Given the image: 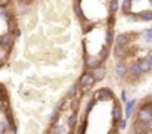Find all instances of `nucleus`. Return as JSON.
Instances as JSON below:
<instances>
[{
  "label": "nucleus",
  "mask_w": 152,
  "mask_h": 134,
  "mask_svg": "<svg viewBox=\"0 0 152 134\" xmlns=\"http://www.w3.org/2000/svg\"><path fill=\"white\" fill-rule=\"evenodd\" d=\"M83 63H84L86 71H92V69L98 68L99 65H102L103 62L99 59V56L87 53V50H86V47H84V52H83Z\"/></svg>",
  "instance_id": "obj_1"
},
{
  "label": "nucleus",
  "mask_w": 152,
  "mask_h": 134,
  "mask_svg": "<svg viewBox=\"0 0 152 134\" xmlns=\"http://www.w3.org/2000/svg\"><path fill=\"white\" fill-rule=\"evenodd\" d=\"M136 119L142 121V122H148L149 119H152V103H142L136 112Z\"/></svg>",
  "instance_id": "obj_2"
},
{
  "label": "nucleus",
  "mask_w": 152,
  "mask_h": 134,
  "mask_svg": "<svg viewBox=\"0 0 152 134\" xmlns=\"http://www.w3.org/2000/svg\"><path fill=\"white\" fill-rule=\"evenodd\" d=\"M77 83L80 84V87H81L83 90L92 89V87L96 84V81H95V78H93V75H92V72H90V71L83 72V74L80 75V78H78V81H77Z\"/></svg>",
  "instance_id": "obj_3"
},
{
  "label": "nucleus",
  "mask_w": 152,
  "mask_h": 134,
  "mask_svg": "<svg viewBox=\"0 0 152 134\" xmlns=\"http://www.w3.org/2000/svg\"><path fill=\"white\" fill-rule=\"evenodd\" d=\"M114 72H115V75H117L120 80H124V78H127V75H129V65H127L124 60H118V62L115 63V66H114Z\"/></svg>",
  "instance_id": "obj_4"
},
{
  "label": "nucleus",
  "mask_w": 152,
  "mask_h": 134,
  "mask_svg": "<svg viewBox=\"0 0 152 134\" xmlns=\"http://www.w3.org/2000/svg\"><path fill=\"white\" fill-rule=\"evenodd\" d=\"M112 53H114V58H115L117 60H124V59L129 56V46L114 44V47H112Z\"/></svg>",
  "instance_id": "obj_5"
},
{
  "label": "nucleus",
  "mask_w": 152,
  "mask_h": 134,
  "mask_svg": "<svg viewBox=\"0 0 152 134\" xmlns=\"http://www.w3.org/2000/svg\"><path fill=\"white\" fill-rule=\"evenodd\" d=\"M93 99L95 100H114V93L109 89L103 87L93 93Z\"/></svg>",
  "instance_id": "obj_6"
},
{
  "label": "nucleus",
  "mask_w": 152,
  "mask_h": 134,
  "mask_svg": "<svg viewBox=\"0 0 152 134\" xmlns=\"http://www.w3.org/2000/svg\"><path fill=\"white\" fill-rule=\"evenodd\" d=\"M123 118V106L118 100H114V108H112V122L114 125H118V121Z\"/></svg>",
  "instance_id": "obj_7"
},
{
  "label": "nucleus",
  "mask_w": 152,
  "mask_h": 134,
  "mask_svg": "<svg viewBox=\"0 0 152 134\" xmlns=\"http://www.w3.org/2000/svg\"><path fill=\"white\" fill-rule=\"evenodd\" d=\"M132 134H149L148 128H146V122L134 119L132 124Z\"/></svg>",
  "instance_id": "obj_8"
},
{
  "label": "nucleus",
  "mask_w": 152,
  "mask_h": 134,
  "mask_svg": "<svg viewBox=\"0 0 152 134\" xmlns=\"http://www.w3.org/2000/svg\"><path fill=\"white\" fill-rule=\"evenodd\" d=\"M90 72H92L95 81H96V83H101L102 80H105V77H106V66H105V63H102V65H99L98 68L92 69Z\"/></svg>",
  "instance_id": "obj_9"
},
{
  "label": "nucleus",
  "mask_w": 152,
  "mask_h": 134,
  "mask_svg": "<svg viewBox=\"0 0 152 134\" xmlns=\"http://www.w3.org/2000/svg\"><path fill=\"white\" fill-rule=\"evenodd\" d=\"M140 75H143V72H142V69H140V66H139V62L136 60V62H133V63L129 66V75H127V77H130L132 80H137Z\"/></svg>",
  "instance_id": "obj_10"
},
{
  "label": "nucleus",
  "mask_w": 152,
  "mask_h": 134,
  "mask_svg": "<svg viewBox=\"0 0 152 134\" xmlns=\"http://www.w3.org/2000/svg\"><path fill=\"white\" fill-rule=\"evenodd\" d=\"M72 10H74V13H75L77 19H78L81 24H84V22L87 21V18H86V15H84V10H83V7H81V3H80V1H74V3H72Z\"/></svg>",
  "instance_id": "obj_11"
},
{
  "label": "nucleus",
  "mask_w": 152,
  "mask_h": 134,
  "mask_svg": "<svg viewBox=\"0 0 152 134\" xmlns=\"http://www.w3.org/2000/svg\"><path fill=\"white\" fill-rule=\"evenodd\" d=\"M132 42V33H120L115 37V43L117 46H129Z\"/></svg>",
  "instance_id": "obj_12"
},
{
  "label": "nucleus",
  "mask_w": 152,
  "mask_h": 134,
  "mask_svg": "<svg viewBox=\"0 0 152 134\" xmlns=\"http://www.w3.org/2000/svg\"><path fill=\"white\" fill-rule=\"evenodd\" d=\"M15 43V37L12 33H4V34H0V44L1 46H7V47H12Z\"/></svg>",
  "instance_id": "obj_13"
},
{
  "label": "nucleus",
  "mask_w": 152,
  "mask_h": 134,
  "mask_svg": "<svg viewBox=\"0 0 152 134\" xmlns=\"http://www.w3.org/2000/svg\"><path fill=\"white\" fill-rule=\"evenodd\" d=\"M115 30L114 28H106V31H105V44L106 46H114L115 43Z\"/></svg>",
  "instance_id": "obj_14"
},
{
  "label": "nucleus",
  "mask_w": 152,
  "mask_h": 134,
  "mask_svg": "<svg viewBox=\"0 0 152 134\" xmlns=\"http://www.w3.org/2000/svg\"><path fill=\"white\" fill-rule=\"evenodd\" d=\"M133 0H123L121 1V4H120V10H121V13H123V16L124 15H127V13H130V12H133Z\"/></svg>",
  "instance_id": "obj_15"
},
{
  "label": "nucleus",
  "mask_w": 152,
  "mask_h": 134,
  "mask_svg": "<svg viewBox=\"0 0 152 134\" xmlns=\"http://www.w3.org/2000/svg\"><path fill=\"white\" fill-rule=\"evenodd\" d=\"M77 124H78V114L77 112H71V115L68 117V121H66V127L69 130H75Z\"/></svg>",
  "instance_id": "obj_16"
},
{
  "label": "nucleus",
  "mask_w": 152,
  "mask_h": 134,
  "mask_svg": "<svg viewBox=\"0 0 152 134\" xmlns=\"http://www.w3.org/2000/svg\"><path fill=\"white\" fill-rule=\"evenodd\" d=\"M134 106H136V100H134V99L126 102V119L132 118V115H133V112H134Z\"/></svg>",
  "instance_id": "obj_17"
},
{
  "label": "nucleus",
  "mask_w": 152,
  "mask_h": 134,
  "mask_svg": "<svg viewBox=\"0 0 152 134\" xmlns=\"http://www.w3.org/2000/svg\"><path fill=\"white\" fill-rule=\"evenodd\" d=\"M98 56H99V59H101L102 62L105 63V62L109 59V56H111V46H106V44H105L101 49V52H99V55H98Z\"/></svg>",
  "instance_id": "obj_18"
},
{
  "label": "nucleus",
  "mask_w": 152,
  "mask_h": 134,
  "mask_svg": "<svg viewBox=\"0 0 152 134\" xmlns=\"http://www.w3.org/2000/svg\"><path fill=\"white\" fill-rule=\"evenodd\" d=\"M120 10V0H108V12L111 15H117Z\"/></svg>",
  "instance_id": "obj_19"
},
{
  "label": "nucleus",
  "mask_w": 152,
  "mask_h": 134,
  "mask_svg": "<svg viewBox=\"0 0 152 134\" xmlns=\"http://www.w3.org/2000/svg\"><path fill=\"white\" fill-rule=\"evenodd\" d=\"M10 56V47L0 44V63H4Z\"/></svg>",
  "instance_id": "obj_20"
},
{
  "label": "nucleus",
  "mask_w": 152,
  "mask_h": 134,
  "mask_svg": "<svg viewBox=\"0 0 152 134\" xmlns=\"http://www.w3.org/2000/svg\"><path fill=\"white\" fill-rule=\"evenodd\" d=\"M49 134H65V127H64V125H61L59 122H56V124H50Z\"/></svg>",
  "instance_id": "obj_21"
},
{
  "label": "nucleus",
  "mask_w": 152,
  "mask_h": 134,
  "mask_svg": "<svg viewBox=\"0 0 152 134\" xmlns=\"http://www.w3.org/2000/svg\"><path fill=\"white\" fill-rule=\"evenodd\" d=\"M137 15H139V21H143V22L152 21V9L151 10H140V12H137Z\"/></svg>",
  "instance_id": "obj_22"
},
{
  "label": "nucleus",
  "mask_w": 152,
  "mask_h": 134,
  "mask_svg": "<svg viewBox=\"0 0 152 134\" xmlns=\"http://www.w3.org/2000/svg\"><path fill=\"white\" fill-rule=\"evenodd\" d=\"M137 62H139V66H140V69H142L143 74H148V72H151L152 71L151 65H149V62H148L146 58H145V59H139Z\"/></svg>",
  "instance_id": "obj_23"
},
{
  "label": "nucleus",
  "mask_w": 152,
  "mask_h": 134,
  "mask_svg": "<svg viewBox=\"0 0 152 134\" xmlns=\"http://www.w3.org/2000/svg\"><path fill=\"white\" fill-rule=\"evenodd\" d=\"M61 112H62V111H59V109H55V111L52 112L50 117H49V122H50V124H56V122H59Z\"/></svg>",
  "instance_id": "obj_24"
},
{
  "label": "nucleus",
  "mask_w": 152,
  "mask_h": 134,
  "mask_svg": "<svg viewBox=\"0 0 152 134\" xmlns=\"http://www.w3.org/2000/svg\"><path fill=\"white\" fill-rule=\"evenodd\" d=\"M142 36H143V40H145L146 43H152V27H151V28L143 30Z\"/></svg>",
  "instance_id": "obj_25"
},
{
  "label": "nucleus",
  "mask_w": 152,
  "mask_h": 134,
  "mask_svg": "<svg viewBox=\"0 0 152 134\" xmlns=\"http://www.w3.org/2000/svg\"><path fill=\"white\" fill-rule=\"evenodd\" d=\"M115 19H117L115 15L108 13V18H106V28H114V27H115Z\"/></svg>",
  "instance_id": "obj_26"
},
{
  "label": "nucleus",
  "mask_w": 152,
  "mask_h": 134,
  "mask_svg": "<svg viewBox=\"0 0 152 134\" xmlns=\"http://www.w3.org/2000/svg\"><path fill=\"white\" fill-rule=\"evenodd\" d=\"M93 28H95V24H90V22H87V21L83 24V33H84V34H89Z\"/></svg>",
  "instance_id": "obj_27"
},
{
  "label": "nucleus",
  "mask_w": 152,
  "mask_h": 134,
  "mask_svg": "<svg viewBox=\"0 0 152 134\" xmlns=\"http://www.w3.org/2000/svg\"><path fill=\"white\" fill-rule=\"evenodd\" d=\"M124 16L127 18V21H133V22L139 21V15L134 13V12H130V13H127V15H124Z\"/></svg>",
  "instance_id": "obj_28"
},
{
  "label": "nucleus",
  "mask_w": 152,
  "mask_h": 134,
  "mask_svg": "<svg viewBox=\"0 0 152 134\" xmlns=\"http://www.w3.org/2000/svg\"><path fill=\"white\" fill-rule=\"evenodd\" d=\"M126 127H127V119H120L118 121V130H126Z\"/></svg>",
  "instance_id": "obj_29"
},
{
  "label": "nucleus",
  "mask_w": 152,
  "mask_h": 134,
  "mask_svg": "<svg viewBox=\"0 0 152 134\" xmlns=\"http://www.w3.org/2000/svg\"><path fill=\"white\" fill-rule=\"evenodd\" d=\"M12 0H0V7H9Z\"/></svg>",
  "instance_id": "obj_30"
},
{
  "label": "nucleus",
  "mask_w": 152,
  "mask_h": 134,
  "mask_svg": "<svg viewBox=\"0 0 152 134\" xmlns=\"http://www.w3.org/2000/svg\"><path fill=\"white\" fill-rule=\"evenodd\" d=\"M120 97H121V102H124V103L127 102V93H126V90L121 91V96H120Z\"/></svg>",
  "instance_id": "obj_31"
},
{
  "label": "nucleus",
  "mask_w": 152,
  "mask_h": 134,
  "mask_svg": "<svg viewBox=\"0 0 152 134\" xmlns=\"http://www.w3.org/2000/svg\"><path fill=\"white\" fill-rule=\"evenodd\" d=\"M13 37H15V39H19V37H21V30H19V28H16V30L13 31Z\"/></svg>",
  "instance_id": "obj_32"
},
{
  "label": "nucleus",
  "mask_w": 152,
  "mask_h": 134,
  "mask_svg": "<svg viewBox=\"0 0 152 134\" xmlns=\"http://www.w3.org/2000/svg\"><path fill=\"white\" fill-rule=\"evenodd\" d=\"M146 128H148L149 134H152V119H149V121L146 122Z\"/></svg>",
  "instance_id": "obj_33"
},
{
  "label": "nucleus",
  "mask_w": 152,
  "mask_h": 134,
  "mask_svg": "<svg viewBox=\"0 0 152 134\" xmlns=\"http://www.w3.org/2000/svg\"><path fill=\"white\" fill-rule=\"evenodd\" d=\"M146 59H148V62H149V65H151V68H152V55H149Z\"/></svg>",
  "instance_id": "obj_34"
},
{
  "label": "nucleus",
  "mask_w": 152,
  "mask_h": 134,
  "mask_svg": "<svg viewBox=\"0 0 152 134\" xmlns=\"http://www.w3.org/2000/svg\"><path fill=\"white\" fill-rule=\"evenodd\" d=\"M108 134H118V131H117V130H115V128H112V130H111V131H108Z\"/></svg>",
  "instance_id": "obj_35"
},
{
  "label": "nucleus",
  "mask_w": 152,
  "mask_h": 134,
  "mask_svg": "<svg viewBox=\"0 0 152 134\" xmlns=\"http://www.w3.org/2000/svg\"><path fill=\"white\" fill-rule=\"evenodd\" d=\"M65 134H75V130H69L68 133H65Z\"/></svg>",
  "instance_id": "obj_36"
},
{
  "label": "nucleus",
  "mask_w": 152,
  "mask_h": 134,
  "mask_svg": "<svg viewBox=\"0 0 152 134\" xmlns=\"http://www.w3.org/2000/svg\"><path fill=\"white\" fill-rule=\"evenodd\" d=\"M149 4H151V7H152V0H149Z\"/></svg>",
  "instance_id": "obj_37"
},
{
  "label": "nucleus",
  "mask_w": 152,
  "mask_h": 134,
  "mask_svg": "<svg viewBox=\"0 0 152 134\" xmlns=\"http://www.w3.org/2000/svg\"><path fill=\"white\" fill-rule=\"evenodd\" d=\"M72 1H81V0H72Z\"/></svg>",
  "instance_id": "obj_38"
},
{
  "label": "nucleus",
  "mask_w": 152,
  "mask_h": 134,
  "mask_svg": "<svg viewBox=\"0 0 152 134\" xmlns=\"http://www.w3.org/2000/svg\"><path fill=\"white\" fill-rule=\"evenodd\" d=\"M1 65H3V63H0V68H1Z\"/></svg>",
  "instance_id": "obj_39"
},
{
  "label": "nucleus",
  "mask_w": 152,
  "mask_h": 134,
  "mask_svg": "<svg viewBox=\"0 0 152 134\" xmlns=\"http://www.w3.org/2000/svg\"><path fill=\"white\" fill-rule=\"evenodd\" d=\"M151 103H152V102H151Z\"/></svg>",
  "instance_id": "obj_40"
}]
</instances>
